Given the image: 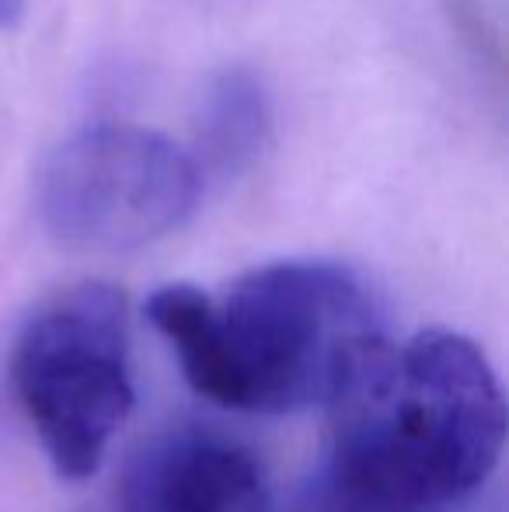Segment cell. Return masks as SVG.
<instances>
[{"label":"cell","instance_id":"3957f363","mask_svg":"<svg viewBox=\"0 0 509 512\" xmlns=\"http://www.w3.org/2000/svg\"><path fill=\"white\" fill-rule=\"evenodd\" d=\"M11 391L60 478H95L133 411L129 304L112 283L42 300L11 345Z\"/></svg>","mask_w":509,"mask_h":512},{"label":"cell","instance_id":"6da1fadb","mask_svg":"<svg viewBox=\"0 0 509 512\" xmlns=\"http://www.w3.org/2000/svg\"><path fill=\"white\" fill-rule=\"evenodd\" d=\"M147 321L199 398L245 415L328 408L387 342L374 286L321 258L258 265L220 297L189 283L161 286L147 300Z\"/></svg>","mask_w":509,"mask_h":512},{"label":"cell","instance_id":"8992f818","mask_svg":"<svg viewBox=\"0 0 509 512\" xmlns=\"http://www.w3.org/2000/svg\"><path fill=\"white\" fill-rule=\"evenodd\" d=\"M272 140V95L245 63L217 70L196 108V147H189L206 189L241 178Z\"/></svg>","mask_w":509,"mask_h":512},{"label":"cell","instance_id":"7a4b0ae2","mask_svg":"<svg viewBox=\"0 0 509 512\" xmlns=\"http://www.w3.org/2000/svg\"><path fill=\"white\" fill-rule=\"evenodd\" d=\"M328 478L384 512L461 502L496 471L506 401L489 356L450 328L377 345L328 401Z\"/></svg>","mask_w":509,"mask_h":512},{"label":"cell","instance_id":"52a82bcc","mask_svg":"<svg viewBox=\"0 0 509 512\" xmlns=\"http://www.w3.org/2000/svg\"><path fill=\"white\" fill-rule=\"evenodd\" d=\"M297 512H384V509L367 506V502H360V499H353V495L339 492L332 481H321V485L314 488V492L307 495L304 502H300Z\"/></svg>","mask_w":509,"mask_h":512},{"label":"cell","instance_id":"277c9868","mask_svg":"<svg viewBox=\"0 0 509 512\" xmlns=\"http://www.w3.org/2000/svg\"><path fill=\"white\" fill-rule=\"evenodd\" d=\"M206 182L189 147L129 122H95L49 150L35 213L53 241L84 251H136L182 230Z\"/></svg>","mask_w":509,"mask_h":512},{"label":"cell","instance_id":"5b68a950","mask_svg":"<svg viewBox=\"0 0 509 512\" xmlns=\"http://www.w3.org/2000/svg\"><path fill=\"white\" fill-rule=\"evenodd\" d=\"M123 512H276L262 460L203 425L150 436L123 478Z\"/></svg>","mask_w":509,"mask_h":512},{"label":"cell","instance_id":"ba28073f","mask_svg":"<svg viewBox=\"0 0 509 512\" xmlns=\"http://www.w3.org/2000/svg\"><path fill=\"white\" fill-rule=\"evenodd\" d=\"M28 0H0V32H11L25 21Z\"/></svg>","mask_w":509,"mask_h":512}]
</instances>
